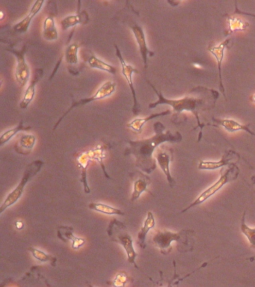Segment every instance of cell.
Here are the masks:
<instances>
[{"instance_id":"obj_1","label":"cell","mask_w":255,"mask_h":287,"mask_svg":"<svg viewBox=\"0 0 255 287\" xmlns=\"http://www.w3.org/2000/svg\"><path fill=\"white\" fill-rule=\"evenodd\" d=\"M154 134L150 138L138 141H130V153L136 161L137 167L146 174H151L156 169V159L153 158L155 152L163 143H180L183 136L179 132L171 133L166 130L164 124L160 121L153 124Z\"/></svg>"},{"instance_id":"obj_2","label":"cell","mask_w":255,"mask_h":287,"mask_svg":"<svg viewBox=\"0 0 255 287\" xmlns=\"http://www.w3.org/2000/svg\"><path fill=\"white\" fill-rule=\"evenodd\" d=\"M149 85L153 88L158 97L157 101L151 102L148 105L150 109H153L159 105H168L172 108L173 112L176 115H180L184 112H189L193 114L198 120V127H200V118L199 113L206 109L214 106L216 99L219 98V94L214 90L198 87L196 88V95L184 96L178 99H167L161 92H159L155 88L154 85L147 80Z\"/></svg>"},{"instance_id":"obj_3","label":"cell","mask_w":255,"mask_h":287,"mask_svg":"<svg viewBox=\"0 0 255 287\" xmlns=\"http://www.w3.org/2000/svg\"><path fill=\"white\" fill-rule=\"evenodd\" d=\"M239 173H240V170L236 164L231 165V166H228L226 169H224V168L221 169V170H220V179L215 182L213 185L204 190L192 203L189 204V206H187L183 210L182 213H186L192 208L204 203L207 200L212 198L213 195H216L226 184H230L231 182L237 180L239 177Z\"/></svg>"},{"instance_id":"obj_4","label":"cell","mask_w":255,"mask_h":287,"mask_svg":"<svg viewBox=\"0 0 255 287\" xmlns=\"http://www.w3.org/2000/svg\"><path fill=\"white\" fill-rule=\"evenodd\" d=\"M108 233L112 240L117 242L124 248L127 253L129 263L134 264L136 267L138 268L136 264V258L138 256V253L134 249V240L131 236L127 232L126 226L123 223L114 219L109 224Z\"/></svg>"},{"instance_id":"obj_5","label":"cell","mask_w":255,"mask_h":287,"mask_svg":"<svg viewBox=\"0 0 255 287\" xmlns=\"http://www.w3.org/2000/svg\"><path fill=\"white\" fill-rule=\"evenodd\" d=\"M44 162L41 160L33 161L31 164L29 165L25 169L23 172V177L20 180V184H18L17 186L11 192L8 194V196L5 198L3 203L0 206V213L2 214L5 209L8 207L13 206L14 204L20 200L24 192V188L26 184L34 177L37 175V173L41 170Z\"/></svg>"},{"instance_id":"obj_6","label":"cell","mask_w":255,"mask_h":287,"mask_svg":"<svg viewBox=\"0 0 255 287\" xmlns=\"http://www.w3.org/2000/svg\"><path fill=\"white\" fill-rule=\"evenodd\" d=\"M116 87H117V84L116 82L113 81H107L106 83H103L102 85L97 90L96 93L93 94L92 96L89 97V98H84V99L80 100L79 101H76L72 104L70 107L68 109V111L65 112L63 116L59 118L58 120L57 123H55V127H54L53 130L57 128L58 126L59 125V123L62 121L65 116H67L68 115L69 112L72 110V109H75V108L80 107V106H85L86 104L90 103V102H94V101H99V100H103L105 98H109L112 95L113 93H115L116 90Z\"/></svg>"},{"instance_id":"obj_7","label":"cell","mask_w":255,"mask_h":287,"mask_svg":"<svg viewBox=\"0 0 255 287\" xmlns=\"http://www.w3.org/2000/svg\"><path fill=\"white\" fill-rule=\"evenodd\" d=\"M190 231H181L178 233L171 231H158L153 238L155 246L157 247L162 253H166L171 252V244L174 242H184L187 240L188 235L190 234Z\"/></svg>"},{"instance_id":"obj_8","label":"cell","mask_w":255,"mask_h":287,"mask_svg":"<svg viewBox=\"0 0 255 287\" xmlns=\"http://www.w3.org/2000/svg\"><path fill=\"white\" fill-rule=\"evenodd\" d=\"M26 46L22 48L20 51L15 49V48H7V51L12 52L16 58V68H15V77L17 83L20 87H23L27 84L30 78V68L26 61Z\"/></svg>"},{"instance_id":"obj_9","label":"cell","mask_w":255,"mask_h":287,"mask_svg":"<svg viewBox=\"0 0 255 287\" xmlns=\"http://www.w3.org/2000/svg\"><path fill=\"white\" fill-rule=\"evenodd\" d=\"M114 46L115 48H116V55L119 58L120 65H121L122 74L124 76V78H125L126 81L128 84L129 88L131 90L132 95H133V98H134L133 112H134L135 116H138V113L139 112V105H138V101H137L136 94V90L135 88H134L133 75H134V73H138V70H136L133 65H129L126 62L124 58L122 56L121 52H120L117 44H115Z\"/></svg>"},{"instance_id":"obj_10","label":"cell","mask_w":255,"mask_h":287,"mask_svg":"<svg viewBox=\"0 0 255 287\" xmlns=\"http://www.w3.org/2000/svg\"><path fill=\"white\" fill-rule=\"evenodd\" d=\"M240 159L239 153L234 151H229L221 157L220 161L202 160L198 166V170H215L219 169H223L225 166L235 164Z\"/></svg>"},{"instance_id":"obj_11","label":"cell","mask_w":255,"mask_h":287,"mask_svg":"<svg viewBox=\"0 0 255 287\" xmlns=\"http://www.w3.org/2000/svg\"><path fill=\"white\" fill-rule=\"evenodd\" d=\"M171 158H172V152L171 151L163 150V148H158L154 153V159H156L158 166L164 173L169 186L174 187L176 185V182L173 178L171 170H170Z\"/></svg>"},{"instance_id":"obj_12","label":"cell","mask_w":255,"mask_h":287,"mask_svg":"<svg viewBox=\"0 0 255 287\" xmlns=\"http://www.w3.org/2000/svg\"><path fill=\"white\" fill-rule=\"evenodd\" d=\"M231 38L224 40L220 44H216V45L211 46L207 48L208 52H210L212 55L215 57L216 59V63H217V67H218L219 70V79H220V90L221 94H223L224 98L225 96V90H224V84H223L222 75H221V71H222V63L224 60V52L225 50L228 48V44L231 43Z\"/></svg>"},{"instance_id":"obj_13","label":"cell","mask_w":255,"mask_h":287,"mask_svg":"<svg viewBox=\"0 0 255 287\" xmlns=\"http://www.w3.org/2000/svg\"><path fill=\"white\" fill-rule=\"evenodd\" d=\"M131 30L134 33L136 41L138 46L140 54H141V59L143 60L144 66L145 68H148V57L153 56L154 52L150 51L147 44L146 37H145V32L143 29L139 25L135 24L131 26Z\"/></svg>"},{"instance_id":"obj_14","label":"cell","mask_w":255,"mask_h":287,"mask_svg":"<svg viewBox=\"0 0 255 287\" xmlns=\"http://www.w3.org/2000/svg\"><path fill=\"white\" fill-rule=\"evenodd\" d=\"M57 7L55 2H53L51 10H50V16L45 18L43 24V37L48 41H54L58 39L59 33L55 26L54 16L57 15Z\"/></svg>"},{"instance_id":"obj_15","label":"cell","mask_w":255,"mask_h":287,"mask_svg":"<svg viewBox=\"0 0 255 287\" xmlns=\"http://www.w3.org/2000/svg\"><path fill=\"white\" fill-rule=\"evenodd\" d=\"M43 75H44V69L38 68L34 70L33 78H32L27 88H26L24 94H23V99H22L21 102H20V105H19L20 109H26L34 99V96H35L36 84L42 78Z\"/></svg>"},{"instance_id":"obj_16","label":"cell","mask_w":255,"mask_h":287,"mask_svg":"<svg viewBox=\"0 0 255 287\" xmlns=\"http://www.w3.org/2000/svg\"><path fill=\"white\" fill-rule=\"evenodd\" d=\"M44 2H44V0H37V1L34 2L29 13L26 15V16L23 18L21 21L18 22L13 26V30L16 33H26L29 30V28H30V24L33 21V18L41 11Z\"/></svg>"},{"instance_id":"obj_17","label":"cell","mask_w":255,"mask_h":287,"mask_svg":"<svg viewBox=\"0 0 255 287\" xmlns=\"http://www.w3.org/2000/svg\"><path fill=\"white\" fill-rule=\"evenodd\" d=\"M216 126L222 127L228 133H233L238 131H245L252 135H255V133L249 128V125H243L238 120L231 118H213Z\"/></svg>"},{"instance_id":"obj_18","label":"cell","mask_w":255,"mask_h":287,"mask_svg":"<svg viewBox=\"0 0 255 287\" xmlns=\"http://www.w3.org/2000/svg\"><path fill=\"white\" fill-rule=\"evenodd\" d=\"M89 21V16L85 11L79 12L76 15H68L61 20L62 30H68L70 28L75 27L79 24H86Z\"/></svg>"},{"instance_id":"obj_19","label":"cell","mask_w":255,"mask_h":287,"mask_svg":"<svg viewBox=\"0 0 255 287\" xmlns=\"http://www.w3.org/2000/svg\"><path fill=\"white\" fill-rule=\"evenodd\" d=\"M170 114H171V111L168 109V110L159 112V113L152 114L151 116H147L145 118H137L134 119V120H131V121L127 123V127L128 128L131 129L135 133L140 134L142 132V129H143V127L145 125V123L147 122L153 120L154 118H157L169 116Z\"/></svg>"},{"instance_id":"obj_20","label":"cell","mask_w":255,"mask_h":287,"mask_svg":"<svg viewBox=\"0 0 255 287\" xmlns=\"http://www.w3.org/2000/svg\"><path fill=\"white\" fill-rule=\"evenodd\" d=\"M36 142V137L33 134L23 135L15 146V150L19 154L28 156L31 153Z\"/></svg>"},{"instance_id":"obj_21","label":"cell","mask_w":255,"mask_h":287,"mask_svg":"<svg viewBox=\"0 0 255 287\" xmlns=\"http://www.w3.org/2000/svg\"><path fill=\"white\" fill-rule=\"evenodd\" d=\"M155 225H156V221H155L154 216L151 212H148L143 227H141L138 234V244L141 248H145V239H146L147 235L151 229L154 228Z\"/></svg>"},{"instance_id":"obj_22","label":"cell","mask_w":255,"mask_h":287,"mask_svg":"<svg viewBox=\"0 0 255 287\" xmlns=\"http://www.w3.org/2000/svg\"><path fill=\"white\" fill-rule=\"evenodd\" d=\"M92 159V154H91V151H86L80 155L78 157V164L81 169L82 171V182H83V185H84V190L86 193H89L91 190L89 187L88 186L86 180V170L88 168V164H89L90 159Z\"/></svg>"},{"instance_id":"obj_23","label":"cell","mask_w":255,"mask_h":287,"mask_svg":"<svg viewBox=\"0 0 255 287\" xmlns=\"http://www.w3.org/2000/svg\"><path fill=\"white\" fill-rule=\"evenodd\" d=\"M150 178L148 176L141 174V177L134 181V192L132 194L131 202H134L139 198L141 194L148 191V186H149Z\"/></svg>"},{"instance_id":"obj_24","label":"cell","mask_w":255,"mask_h":287,"mask_svg":"<svg viewBox=\"0 0 255 287\" xmlns=\"http://www.w3.org/2000/svg\"><path fill=\"white\" fill-rule=\"evenodd\" d=\"M228 30V34H232L236 32L245 31L249 26V23L242 18L235 15H231L227 18Z\"/></svg>"},{"instance_id":"obj_25","label":"cell","mask_w":255,"mask_h":287,"mask_svg":"<svg viewBox=\"0 0 255 287\" xmlns=\"http://www.w3.org/2000/svg\"><path fill=\"white\" fill-rule=\"evenodd\" d=\"M88 64L91 68L98 69L102 71L107 72L110 74L116 75L117 72L116 67L106 63L104 61H102L94 55H91L90 56L89 59H88Z\"/></svg>"},{"instance_id":"obj_26","label":"cell","mask_w":255,"mask_h":287,"mask_svg":"<svg viewBox=\"0 0 255 287\" xmlns=\"http://www.w3.org/2000/svg\"><path fill=\"white\" fill-rule=\"evenodd\" d=\"M31 129L32 127H30V126H24L23 120H21L17 126L2 133L1 136H0V146H3L5 144H6L12 138H14L19 132L28 131V130H30Z\"/></svg>"},{"instance_id":"obj_27","label":"cell","mask_w":255,"mask_h":287,"mask_svg":"<svg viewBox=\"0 0 255 287\" xmlns=\"http://www.w3.org/2000/svg\"><path fill=\"white\" fill-rule=\"evenodd\" d=\"M88 207L91 210L102 213V214L110 215V216H113V215H116V216H124V212H122L120 209L112 207V206L104 204V203H91L88 205Z\"/></svg>"},{"instance_id":"obj_28","label":"cell","mask_w":255,"mask_h":287,"mask_svg":"<svg viewBox=\"0 0 255 287\" xmlns=\"http://www.w3.org/2000/svg\"><path fill=\"white\" fill-rule=\"evenodd\" d=\"M59 234H60V237L62 239H69V240L72 241V248L74 249V250H77L79 248H81L82 246H83L85 244V239L83 238H78V237L75 236L73 235V233L71 232V229L70 228H65V227H62L61 228L60 231H59Z\"/></svg>"},{"instance_id":"obj_29","label":"cell","mask_w":255,"mask_h":287,"mask_svg":"<svg viewBox=\"0 0 255 287\" xmlns=\"http://www.w3.org/2000/svg\"><path fill=\"white\" fill-rule=\"evenodd\" d=\"M80 44L73 43L68 46L65 50V61L69 65H77L78 63V50Z\"/></svg>"},{"instance_id":"obj_30","label":"cell","mask_w":255,"mask_h":287,"mask_svg":"<svg viewBox=\"0 0 255 287\" xmlns=\"http://www.w3.org/2000/svg\"><path fill=\"white\" fill-rule=\"evenodd\" d=\"M245 212L242 215V222H241L240 229L242 234L247 238L248 241L250 243L251 246L255 250V228H252L246 224L245 221Z\"/></svg>"},{"instance_id":"obj_31","label":"cell","mask_w":255,"mask_h":287,"mask_svg":"<svg viewBox=\"0 0 255 287\" xmlns=\"http://www.w3.org/2000/svg\"><path fill=\"white\" fill-rule=\"evenodd\" d=\"M29 250L30 251L32 254L35 258L36 260H38V261L45 263V262L51 261V260H53L52 256L47 255V253H44L42 251L38 250L37 248H30Z\"/></svg>"},{"instance_id":"obj_32","label":"cell","mask_w":255,"mask_h":287,"mask_svg":"<svg viewBox=\"0 0 255 287\" xmlns=\"http://www.w3.org/2000/svg\"><path fill=\"white\" fill-rule=\"evenodd\" d=\"M127 282V275L125 274H119L116 276L113 286L115 287H124Z\"/></svg>"},{"instance_id":"obj_33","label":"cell","mask_w":255,"mask_h":287,"mask_svg":"<svg viewBox=\"0 0 255 287\" xmlns=\"http://www.w3.org/2000/svg\"><path fill=\"white\" fill-rule=\"evenodd\" d=\"M15 225H16V227L17 229H19V230H20V229H23V223L22 222V221H17L16 224H15Z\"/></svg>"},{"instance_id":"obj_34","label":"cell","mask_w":255,"mask_h":287,"mask_svg":"<svg viewBox=\"0 0 255 287\" xmlns=\"http://www.w3.org/2000/svg\"><path fill=\"white\" fill-rule=\"evenodd\" d=\"M249 101L255 104V94H252V95L251 96L250 98H249Z\"/></svg>"},{"instance_id":"obj_35","label":"cell","mask_w":255,"mask_h":287,"mask_svg":"<svg viewBox=\"0 0 255 287\" xmlns=\"http://www.w3.org/2000/svg\"><path fill=\"white\" fill-rule=\"evenodd\" d=\"M252 181H253V185H255V177H253V178H252Z\"/></svg>"},{"instance_id":"obj_36","label":"cell","mask_w":255,"mask_h":287,"mask_svg":"<svg viewBox=\"0 0 255 287\" xmlns=\"http://www.w3.org/2000/svg\"><path fill=\"white\" fill-rule=\"evenodd\" d=\"M2 17H3V15H2V12H1V19H2Z\"/></svg>"},{"instance_id":"obj_37","label":"cell","mask_w":255,"mask_h":287,"mask_svg":"<svg viewBox=\"0 0 255 287\" xmlns=\"http://www.w3.org/2000/svg\"><path fill=\"white\" fill-rule=\"evenodd\" d=\"M89 287H93L92 286H89Z\"/></svg>"},{"instance_id":"obj_38","label":"cell","mask_w":255,"mask_h":287,"mask_svg":"<svg viewBox=\"0 0 255 287\" xmlns=\"http://www.w3.org/2000/svg\"><path fill=\"white\" fill-rule=\"evenodd\" d=\"M170 287V286H169V287Z\"/></svg>"}]
</instances>
